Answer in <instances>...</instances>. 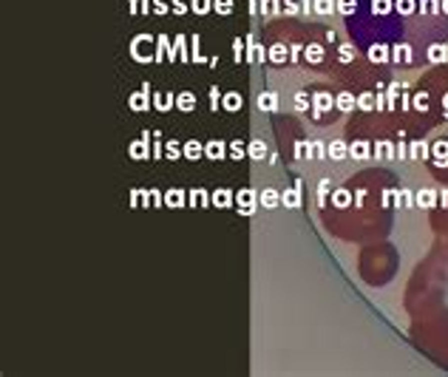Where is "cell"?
I'll return each mask as SVG.
<instances>
[{"label": "cell", "instance_id": "cell-36", "mask_svg": "<svg viewBox=\"0 0 448 377\" xmlns=\"http://www.w3.org/2000/svg\"><path fill=\"white\" fill-rule=\"evenodd\" d=\"M417 202H420V207H431V204H434V190H423V193L417 196Z\"/></svg>", "mask_w": 448, "mask_h": 377}, {"label": "cell", "instance_id": "cell-23", "mask_svg": "<svg viewBox=\"0 0 448 377\" xmlns=\"http://www.w3.org/2000/svg\"><path fill=\"white\" fill-rule=\"evenodd\" d=\"M278 11H284V6L278 0H261V14L264 17H275Z\"/></svg>", "mask_w": 448, "mask_h": 377}, {"label": "cell", "instance_id": "cell-14", "mask_svg": "<svg viewBox=\"0 0 448 377\" xmlns=\"http://www.w3.org/2000/svg\"><path fill=\"white\" fill-rule=\"evenodd\" d=\"M176 108H179L182 114H190V111L196 108V94L193 91H182V94L176 97Z\"/></svg>", "mask_w": 448, "mask_h": 377}, {"label": "cell", "instance_id": "cell-42", "mask_svg": "<svg viewBox=\"0 0 448 377\" xmlns=\"http://www.w3.org/2000/svg\"><path fill=\"white\" fill-rule=\"evenodd\" d=\"M335 202H338V207H343V204L349 202V193H343V190H338V193H335Z\"/></svg>", "mask_w": 448, "mask_h": 377}, {"label": "cell", "instance_id": "cell-21", "mask_svg": "<svg viewBox=\"0 0 448 377\" xmlns=\"http://www.w3.org/2000/svg\"><path fill=\"white\" fill-rule=\"evenodd\" d=\"M355 11H358V0H338V14H343L349 20L355 17Z\"/></svg>", "mask_w": 448, "mask_h": 377}, {"label": "cell", "instance_id": "cell-4", "mask_svg": "<svg viewBox=\"0 0 448 377\" xmlns=\"http://www.w3.org/2000/svg\"><path fill=\"white\" fill-rule=\"evenodd\" d=\"M250 65H261L264 60H267V51H264V45L255 40V34L247 37V57H244Z\"/></svg>", "mask_w": 448, "mask_h": 377}, {"label": "cell", "instance_id": "cell-47", "mask_svg": "<svg viewBox=\"0 0 448 377\" xmlns=\"http://www.w3.org/2000/svg\"><path fill=\"white\" fill-rule=\"evenodd\" d=\"M443 14L448 17V0H443Z\"/></svg>", "mask_w": 448, "mask_h": 377}, {"label": "cell", "instance_id": "cell-39", "mask_svg": "<svg viewBox=\"0 0 448 377\" xmlns=\"http://www.w3.org/2000/svg\"><path fill=\"white\" fill-rule=\"evenodd\" d=\"M332 179H321V184H318V202H324L326 199V193H329V187H332Z\"/></svg>", "mask_w": 448, "mask_h": 377}, {"label": "cell", "instance_id": "cell-41", "mask_svg": "<svg viewBox=\"0 0 448 377\" xmlns=\"http://www.w3.org/2000/svg\"><path fill=\"white\" fill-rule=\"evenodd\" d=\"M153 11L156 14H167V0H153Z\"/></svg>", "mask_w": 448, "mask_h": 377}, {"label": "cell", "instance_id": "cell-37", "mask_svg": "<svg viewBox=\"0 0 448 377\" xmlns=\"http://www.w3.org/2000/svg\"><path fill=\"white\" fill-rule=\"evenodd\" d=\"M426 153H429V148L420 145V142H414V145H412V156H409V159H426Z\"/></svg>", "mask_w": 448, "mask_h": 377}, {"label": "cell", "instance_id": "cell-31", "mask_svg": "<svg viewBox=\"0 0 448 377\" xmlns=\"http://www.w3.org/2000/svg\"><path fill=\"white\" fill-rule=\"evenodd\" d=\"M366 150H369L366 148V142H352L349 145V153L352 156H358V159H366Z\"/></svg>", "mask_w": 448, "mask_h": 377}, {"label": "cell", "instance_id": "cell-25", "mask_svg": "<svg viewBox=\"0 0 448 377\" xmlns=\"http://www.w3.org/2000/svg\"><path fill=\"white\" fill-rule=\"evenodd\" d=\"M165 153H167V159H182L185 156V145H179L176 139H170L165 145Z\"/></svg>", "mask_w": 448, "mask_h": 377}, {"label": "cell", "instance_id": "cell-30", "mask_svg": "<svg viewBox=\"0 0 448 377\" xmlns=\"http://www.w3.org/2000/svg\"><path fill=\"white\" fill-rule=\"evenodd\" d=\"M241 51H247V40L236 37V40H233V60L236 62H241Z\"/></svg>", "mask_w": 448, "mask_h": 377}, {"label": "cell", "instance_id": "cell-19", "mask_svg": "<svg viewBox=\"0 0 448 377\" xmlns=\"http://www.w3.org/2000/svg\"><path fill=\"white\" fill-rule=\"evenodd\" d=\"M335 105H338V111H343V114H349V111H355V97H352L349 91H343L341 97L335 99Z\"/></svg>", "mask_w": 448, "mask_h": 377}, {"label": "cell", "instance_id": "cell-6", "mask_svg": "<svg viewBox=\"0 0 448 377\" xmlns=\"http://www.w3.org/2000/svg\"><path fill=\"white\" fill-rule=\"evenodd\" d=\"M230 145H224L221 139H210L207 145H204V159H216V162H221V159L227 156Z\"/></svg>", "mask_w": 448, "mask_h": 377}, {"label": "cell", "instance_id": "cell-26", "mask_svg": "<svg viewBox=\"0 0 448 377\" xmlns=\"http://www.w3.org/2000/svg\"><path fill=\"white\" fill-rule=\"evenodd\" d=\"M230 202H233L230 190H216L213 193V207H230Z\"/></svg>", "mask_w": 448, "mask_h": 377}, {"label": "cell", "instance_id": "cell-17", "mask_svg": "<svg viewBox=\"0 0 448 377\" xmlns=\"http://www.w3.org/2000/svg\"><path fill=\"white\" fill-rule=\"evenodd\" d=\"M355 57H358L355 43H341V45H338V60H341V62H352Z\"/></svg>", "mask_w": 448, "mask_h": 377}, {"label": "cell", "instance_id": "cell-10", "mask_svg": "<svg viewBox=\"0 0 448 377\" xmlns=\"http://www.w3.org/2000/svg\"><path fill=\"white\" fill-rule=\"evenodd\" d=\"M258 202H261V207L273 210V207H278V204H281V193H278L275 187H264L261 196H258Z\"/></svg>", "mask_w": 448, "mask_h": 377}, {"label": "cell", "instance_id": "cell-5", "mask_svg": "<svg viewBox=\"0 0 448 377\" xmlns=\"http://www.w3.org/2000/svg\"><path fill=\"white\" fill-rule=\"evenodd\" d=\"M236 204H238V213H241V216H253L255 213V190H250V187L238 190Z\"/></svg>", "mask_w": 448, "mask_h": 377}, {"label": "cell", "instance_id": "cell-7", "mask_svg": "<svg viewBox=\"0 0 448 377\" xmlns=\"http://www.w3.org/2000/svg\"><path fill=\"white\" fill-rule=\"evenodd\" d=\"M281 204H284V207H290V210L301 207V182H295V187H290V190H284V193H281Z\"/></svg>", "mask_w": 448, "mask_h": 377}, {"label": "cell", "instance_id": "cell-3", "mask_svg": "<svg viewBox=\"0 0 448 377\" xmlns=\"http://www.w3.org/2000/svg\"><path fill=\"white\" fill-rule=\"evenodd\" d=\"M255 105H258V111H264V114H278V108H281L278 91H261V94L255 97Z\"/></svg>", "mask_w": 448, "mask_h": 377}, {"label": "cell", "instance_id": "cell-12", "mask_svg": "<svg viewBox=\"0 0 448 377\" xmlns=\"http://www.w3.org/2000/svg\"><path fill=\"white\" fill-rule=\"evenodd\" d=\"M148 142H150V133L142 131V139L133 142L131 148H128V153H131L133 159H148Z\"/></svg>", "mask_w": 448, "mask_h": 377}, {"label": "cell", "instance_id": "cell-33", "mask_svg": "<svg viewBox=\"0 0 448 377\" xmlns=\"http://www.w3.org/2000/svg\"><path fill=\"white\" fill-rule=\"evenodd\" d=\"M284 14H290V17H295V14H301V6H298V0H284Z\"/></svg>", "mask_w": 448, "mask_h": 377}, {"label": "cell", "instance_id": "cell-20", "mask_svg": "<svg viewBox=\"0 0 448 377\" xmlns=\"http://www.w3.org/2000/svg\"><path fill=\"white\" fill-rule=\"evenodd\" d=\"M165 204L167 207H185V190H167Z\"/></svg>", "mask_w": 448, "mask_h": 377}, {"label": "cell", "instance_id": "cell-27", "mask_svg": "<svg viewBox=\"0 0 448 377\" xmlns=\"http://www.w3.org/2000/svg\"><path fill=\"white\" fill-rule=\"evenodd\" d=\"M309 159H315V162L326 159V145L324 142H309Z\"/></svg>", "mask_w": 448, "mask_h": 377}, {"label": "cell", "instance_id": "cell-32", "mask_svg": "<svg viewBox=\"0 0 448 377\" xmlns=\"http://www.w3.org/2000/svg\"><path fill=\"white\" fill-rule=\"evenodd\" d=\"M230 156H233V159H241V156H247V148H244V145H241V142H238V139H236V142H230Z\"/></svg>", "mask_w": 448, "mask_h": 377}, {"label": "cell", "instance_id": "cell-1", "mask_svg": "<svg viewBox=\"0 0 448 377\" xmlns=\"http://www.w3.org/2000/svg\"><path fill=\"white\" fill-rule=\"evenodd\" d=\"M443 17V0H358L349 31L375 65L414 68L446 43Z\"/></svg>", "mask_w": 448, "mask_h": 377}, {"label": "cell", "instance_id": "cell-22", "mask_svg": "<svg viewBox=\"0 0 448 377\" xmlns=\"http://www.w3.org/2000/svg\"><path fill=\"white\" fill-rule=\"evenodd\" d=\"M199 45H202V37L193 34V37H190V48H193V51H190V60H196V62H210V60L202 54V48H199Z\"/></svg>", "mask_w": 448, "mask_h": 377}, {"label": "cell", "instance_id": "cell-2", "mask_svg": "<svg viewBox=\"0 0 448 377\" xmlns=\"http://www.w3.org/2000/svg\"><path fill=\"white\" fill-rule=\"evenodd\" d=\"M128 108L131 111H148L150 108V82H142V91H136V94H131L128 97Z\"/></svg>", "mask_w": 448, "mask_h": 377}, {"label": "cell", "instance_id": "cell-18", "mask_svg": "<svg viewBox=\"0 0 448 377\" xmlns=\"http://www.w3.org/2000/svg\"><path fill=\"white\" fill-rule=\"evenodd\" d=\"M304 57H307V62L309 65H321L324 62V51H321V45H307V51H304Z\"/></svg>", "mask_w": 448, "mask_h": 377}, {"label": "cell", "instance_id": "cell-15", "mask_svg": "<svg viewBox=\"0 0 448 377\" xmlns=\"http://www.w3.org/2000/svg\"><path fill=\"white\" fill-rule=\"evenodd\" d=\"M221 105L227 108V111H238V108L244 105V97H241V94H236V91H230V94H224V97H221Z\"/></svg>", "mask_w": 448, "mask_h": 377}, {"label": "cell", "instance_id": "cell-8", "mask_svg": "<svg viewBox=\"0 0 448 377\" xmlns=\"http://www.w3.org/2000/svg\"><path fill=\"white\" fill-rule=\"evenodd\" d=\"M346 153H349V145L341 139H332L329 145H326V156L332 159V162H341V159H346Z\"/></svg>", "mask_w": 448, "mask_h": 377}, {"label": "cell", "instance_id": "cell-45", "mask_svg": "<svg viewBox=\"0 0 448 377\" xmlns=\"http://www.w3.org/2000/svg\"><path fill=\"white\" fill-rule=\"evenodd\" d=\"M397 156H400V159H406V156H409V148H406L403 142H400V145H397Z\"/></svg>", "mask_w": 448, "mask_h": 377}, {"label": "cell", "instance_id": "cell-11", "mask_svg": "<svg viewBox=\"0 0 448 377\" xmlns=\"http://www.w3.org/2000/svg\"><path fill=\"white\" fill-rule=\"evenodd\" d=\"M329 108H332V97H329L326 91H318L315 97H312V111H315V116L326 114Z\"/></svg>", "mask_w": 448, "mask_h": 377}, {"label": "cell", "instance_id": "cell-34", "mask_svg": "<svg viewBox=\"0 0 448 377\" xmlns=\"http://www.w3.org/2000/svg\"><path fill=\"white\" fill-rule=\"evenodd\" d=\"M270 60H273V62H284V60H287L284 45H273V48H270Z\"/></svg>", "mask_w": 448, "mask_h": 377}, {"label": "cell", "instance_id": "cell-35", "mask_svg": "<svg viewBox=\"0 0 448 377\" xmlns=\"http://www.w3.org/2000/svg\"><path fill=\"white\" fill-rule=\"evenodd\" d=\"M295 159H309V142H295Z\"/></svg>", "mask_w": 448, "mask_h": 377}, {"label": "cell", "instance_id": "cell-43", "mask_svg": "<svg viewBox=\"0 0 448 377\" xmlns=\"http://www.w3.org/2000/svg\"><path fill=\"white\" fill-rule=\"evenodd\" d=\"M400 196H403V207H412V202H414V193H412V190H403Z\"/></svg>", "mask_w": 448, "mask_h": 377}, {"label": "cell", "instance_id": "cell-29", "mask_svg": "<svg viewBox=\"0 0 448 377\" xmlns=\"http://www.w3.org/2000/svg\"><path fill=\"white\" fill-rule=\"evenodd\" d=\"M213 11H219L221 17L233 14V0H213Z\"/></svg>", "mask_w": 448, "mask_h": 377}, {"label": "cell", "instance_id": "cell-40", "mask_svg": "<svg viewBox=\"0 0 448 377\" xmlns=\"http://www.w3.org/2000/svg\"><path fill=\"white\" fill-rule=\"evenodd\" d=\"M219 102H221L219 85H210V111H219Z\"/></svg>", "mask_w": 448, "mask_h": 377}, {"label": "cell", "instance_id": "cell-9", "mask_svg": "<svg viewBox=\"0 0 448 377\" xmlns=\"http://www.w3.org/2000/svg\"><path fill=\"white\" fill-rule=\"evenodd\" d=\"M267 153H270V148H267V142H264V139H253L250 145H247V156L255 159V162H264Z\"/></svg>", "mask_w": 448, "mask_h": 377}, {"label": "cell", "instance_id": "cell-38", "mask_svg": "<svg viewBox=\"0 0 448 377\" xmlns=\"http://www.w3.org/2000/svg\"><path fill=\"white\" fill-rule=\"evenodd\" d=\"M170 6H173V14H187V11H190V3H187V0H173Z\"/></svg>", "mask_w": 448, "mask_h": 377}, {"label": "cell", "instance_id": "cell-46", "mask_svg": "<svg viewBox=\"0 0 448 377\" xmlns=\"http://www.w3.org/2000/svg\"><path fill=\"white\" fill-rule=\"evenodd\" d=\"M128 6H131V14H136V11H139V9H136V0H128Z\"/></svg>", "mask_w": 448, "mask_h": 377}, {"label": "cell", "instance_id": "cell-16", "mask_svg": "<svg viewBox=\"0 0 448 377\" xmlns=\"http://www.w3.org/2000/svg\"><path fill=\"white\" fill-rule=\"evenodd\" d=\"M204 156V145L202 142H196V139H190V142H185V159H202Z\"/></svg>", "mask_w": 448, "mask_h": 377}, {"label": "cell", "instance_id": "cell-24", "mask_svg": "<svg viewBox=\"0 0 448 377\" xmlns=\"http://www.w3.org/2000/svg\"><path fill=\"white\" fill-rule=\"evenodd\" d=\"M309 102H312V99H309L307 91H298V94H295V99H292V108H295L298 114H304V111L309 108Z\"/></svg>", "mask_w": 448, "mask_h": 377}, {"label": "cell", "instance_id": "cell-44", "mask_svg": "<svg viewBox=\"0 0 448 377\" xmlns=\"http://www.w3.org/2000/svg\"><path fill=\"white\" fill-rule=\"evenodd\" d=\"M358 105H361V108H372V97H369V94H363V97L358 99Z\"/></svg>", "mask_w": 448, "mask_h": 377}, {"label": "cell", "instance_id": "cell-13", "mask_svg": "<svg viewBox=\"0 0 448 377\" xmlns=\"http://www.w3.org/2000/svg\"><path fill=\"white\" fill-rule=\"evenodd\" d=\"M312 11L318 17H329L332 11H338V0H312Z\"/></svg>", "mask_w": 448, "mask_h": 377}, {"label": "cell", "instance_id": "cell-28", "mask_svg": "<svg viewBox=\"0 0 448 377\" xmlns=\"http://www.w3.org/2000/svg\"><path fill=\"white\" fill-rule=\"evenodd\" d=\"M190 11L207 14V11H213V0H190Z\"/></svg>", "mask_w": 448, "mask_h": 377}]
</instances>
